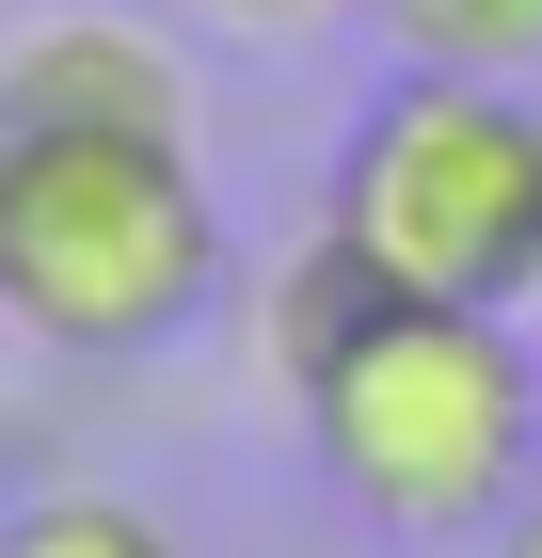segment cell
I'll list each match as a JSON object with an SVG mask.
<instances>
[{"label": "cell", "instance_id": "1", "mask_svg": "<svg viewBox=\"0 0 542 558\" xmlns=\"http://www.w3.org/2000/svg\"><path fill=\"white\" fill-rule=\"evenodd\" d=\"M320 430V478L399 543H462V526H510L542 495V367L527 319H479V303H383L368 336L303 384Z\"/></svg>", "mask_w": 542, "mask_h": 558}, {"label": "cell", "instance_id": "2", "mask_svg": "<svg viewBox=\"0 0 542 558\" xmlns=\"http://www.w3.org/2000/svg\"><path fill=\"white\" fill-rule=\"evenodd\" d=\"M224 303V192L192 144H112V129H33L0 144V319L33 351H176Z\"/></svg>", "mask_w": 542, "mask_h": 558}, {"label": "cell", "instance_id": "3", "mask_svg": "<svg viewBox=\"0 0 542 558\" xmlns=\"http://www.w3.org/2000/svg\"><path fill=\"white\" fill-rule=\"evenodd\" d=\"M320 223H335V240H368L399 303L527 319V303H542V96H527V81L399 64V81L335 129Z\"/></svg>", "mask_w": 542, "mask_h": 558}, {"label": "cell", "instance_id": "4", "mask_svg": "<svg viewBox=\"0 0 542 558\" xmlns=\"http://www.w3.org/2000/svg\"><path fill=\"white\" fill-rule=\"evenodd\" d=\"M33 129H112V144H192V64H176L144 16L112 0H64V16H16L0 33V144Z\"/></svg>", "mask_w": 542, "mask_h": 558}, {"label": "cell", "instance_id": "5", "mask_svg": "<svg viewBox=\"0 0 542 558\" xmlns=\"http://www.w3.org/2000/svg\"><path fill=\"white\" fill-rule=\"evenodd\" d=\"M383 303H399V288H383V256H368V240H335V223H320V240H303V256L288 271H272V288H255V351H272V384H320V367H335V351H351V336H368V319H383Z\"/></svg>", "mask_w": 542, "mask_h": 558}, {"label": "cell", "instance_id": "6", "mask_svg": "<svg viewBox=\"0 0 542 558\" xmlns=\"http://www.w3.org/2000/svg\"><path fill=\"white\" fill-rule=\"evenodd\" d=\"M383 33L447 81H542V0H383Z\"/></svg>", "mask_w": 542, "mask_h": 558}, {"label": "cell", "instance_id": "7", "mask_svg": "<svg viewBox=\"0 0 542 558\" xmlns=\"http://www.w3.org/2000/svg\"><path fill=\"white\" fill-rule=\"evenodd\" d=\"M0 558H176V526L128 495H33V511H0Z\"/></svg>", "mask_w": 542, "mask_h": 558}, {"label": "cell", "instance_id": "8", "mask_svg": "<svg viewBox=\"0 0 542 558\" xmlns=\"http://www.w3.org/2000/svg\"><path fill=\"white\" fill-rule=\"evenodd\" d=\"M192 16H224V33H320L335 0H192Z\"/></svg>", "mask_w": 542, "mask_h": 558}, {"label": "cell", "instance_id": "9", "mask_svg": "<svg viewBox=\"0 0 542 558\" xmlns=\"http://www.w3.org/2000/svg\"><path fill=\"white\" fill-rule=\"evenodd\" d=\"M495 558H542V495H527V511H510V526H495Z\"/></svg>", "mask_w": 542, "mask_h": 558}]
</instances>
